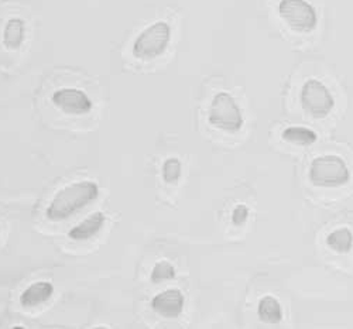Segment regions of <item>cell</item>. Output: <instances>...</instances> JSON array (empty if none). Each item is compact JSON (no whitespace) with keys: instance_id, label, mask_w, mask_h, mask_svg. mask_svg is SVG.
Here are the masks:
<instances>
[{"instance_id":"cell-1","label":"cell","mask_w":353,"mask_h":329,"mask_svg":"<svg viewBox=\"0 0 353 329\" xmlns=\"http://www.w3.org/2000/svg\"><path fill=\"white\" fill-rule=\"evenodd\" d=\"M99 195V187L94 181H79L65 186L50 201L46 217L51 222H61L79 212Z\"/></svg>"},{"instance_id":"cell-2","label":"cell","mask_w":353,"mask_h":329,"mask_svg":"<svg viewBox=\"0 0 353 329\" xmlns=\"http://www.w3.org/2000/svg\"><path fill=\"white\" fill-rule=\"evenodd\" d=\"M171 40V27L167 21H156L145 27L136 37L132 46V54L141 61H153L168 47Z\"/></svg>"},{"instance_id":"cell-3","label":"cell","mask_w":353,"mask_h":329,"mask_svg":"<svg viewBox=\"0 0 353 329\" xmlns=\"http://www.w3.org/2000/svg\"><path fill=\"white\" fill-rule=\"evenodd\" d=\"M310 181L316 187H341L350 178V171L346 161L335 154L316 157L308 171Z\"/></svg>"},{"instance_id":"cell-4","label":"cell","mask_w":353,"mask_h":329,"mask_svg":"<svg viewBox=\"0 0 353 329\" xmlns=\"http://www.w3.org/2000/svg\"><path fill=\"white\" fill-rule=\"evenodd\" d=\"M210 123L223 132L236 133L243 126V114L239 105L228 92H219L214 97L210 112Z\"/></svg>"},{"instance_id":"cell-5","label":"cell","mask_w":353,"mask_h":329,"mask_svg":"<svg viewBox=\"0 0 353 329\" xmlns=\"http://www.w3.org/2000/svg\"><path fill=\"white\" fill-rule=\"evenodd\" d=\"M279 14L294 32L308 33L316 27L318 14L307 0H280Z\"/></svg>"},{"instance_id":"cell-6","label":"cell","mask_w":353,"mask_h":329,"mask_svg":"<svg viewBox=\"0 0 353 329\" xmlns=\"http://www.w3.org/2000/svg\"><path fill=\"white\" fill-rule=\"evenodd\" d=\"M300 101L304 110L316 119L327 117L335 106L331 91L325 83L318 79H308L303 85Z\"/></svg>"},{"instance_id":"cell-7","label":"cell","mask_w":353,"mask_h":329,"mask_svg":"<svg viewBox=\"0 0 353 329\" xmlns=\"http://www.w3.org/2000/svg\"><path fill=\"white\" fill-rule=\"evenodd\" d=\"M51 102L67 114L82 116L94 109V102L85 91L78 88H60L52 94Z\"/></svg>"},{"instance_id":"cell-8","label":"cell","mask_w":353,"mask_h":329,"mask_svg":"<svg viewBox=\"0 0 353 329\" xmlns=\"http://www.w3.org/2000/svg\"><path fill=\"white\" fill-rule=\"evenodd\" d=\"M185 297L176 288H168L159 292L152 300V308L154 312L164 318H176L184 311Z\"/></svg>"},{"instance_id":"cell-9","label":"cell","mask_w":353,"mask_h":329,"mask_svg":"<svg viewBox=\"0 0 353 329\" xmlns=\"http://www.w3.org/2000/svg\"><path fill=\"white\" fill-rule=\"evenodd\" d=\"M106 223V217L102 212H94L90 217H86L83 221L77 223L70 232L68 236L70 239L75 242H85L90 241L91 237L98 235L102 228Z\"/></svg>"},{"instance_id":"cell-10","label":"cell","mask_w":353,"mask_h":329,"mask_svg":"<svg viewBox=\"0 0 353 329\" xmlns=\"http://www.w3.org/2000/svg\"><path fill=\"white\" fill-rule=\"evenodd\" d=\"M54 295V286L48 281H36L20 294V306L23 308H36L47 303Z\"/></svg>"},{"instance_id":"cell-11","label":"cell","mask_w":353,"mask_h":329,"mask_svg":"<svg viewBox=\"0 0 353 329\" xmlns=\"http://www.w3.org/2000/svg\"><path fill=\"white\" fill-rule=\"evenodd\" d=\"M26 39V23L20 17H12L8 20L3 30V44L8 50H19Z\"/></svg>"},{"instance_id":"cell-12","label":"cell","mask_w":353,"mask_h":329,"mask_svg":"<svg viewBox=\"0 0 353 329\" xmlns=\"http://www.w3.org/2000/svg\"><path fill=\"white\" fill-rule=\"evenodd\" d=\"M259 318L266 323H279L283 319V310L277 298L272 295L263 297L257 307Z\"/></svg>"},{"instance_id":"cell-13","label":"cell","mask_w":353,"mask_h":329,"mask_svg":"<svg viewBox=\"0 0 353 329\" xmlns=\"http://www.w3.org/2000/svg\"><path fill=\"white\" fill-rule=\"evenodd\" d=\"M283 140L292 143V144H300V146H310L314 144L318 140V136L314 130L308 128H297V126H291L283 130L281 133Z\"/></svg>"},{"instance_id":"cell-14","label":"cell","mask_w":353,"mask_h":329,"mask_svg":"<svg viewBox=\"0 0 353 329\" xmlns=\"http://www.w3.org/2000/svg\"><path fill=\"white\" fill-rule=\"evenodd\" d=\"M327 245L338 253H347L353 246V235L347 228L336 229L328 235Z\"/></svg>"},{"instance_id":"cell-15","label":"cell","mask_w":353,"mask_h":329,"mask_svg":"<svg viewBox=\"0 0 353 329\" xmlns=\"http://www.w3.org/2000/svg\"><path fill=\"white\" fill-rule=\"evenodd\" d=\"M183 174V164L180 159L176 157H168L161 167V175L164 183L168 186H174L179 179L181 178Z\"/></svg>"},{"instance_id":"cell-16","label":"cell","mask_w":353,"mask_h":329,"mask_svg":"<svg viewBox=\"0 0 353 329\" xmlns=\"http://www.w3.org/2000/svg\"><path fill=\"white\" fill-rule=\"evenodd\" d=\"M174 277H175V267L167 260L157 261L152 268L150 279L154 284H161L164 281L172 280Z\"/></svg>"},{"instance_id":"cell-17","label":"cell","mask_w":353,"mask_h":329,"mask_svg":"<svg viewBox=\"0 0 353 329\" xmlns=\"http://www.w3.org/2000/svg\"><path fill=\"white\" fill-rule=\"evenodd\" d=\"M248 217H249V208L246 205H238L232 212V222L233 225L241 226L246 222Z\"/></svg>"}]
</instances>
